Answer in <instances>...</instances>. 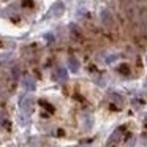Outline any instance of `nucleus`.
Returning <instances> with one entry per match:
<instances>
[{"mask_svg":"<svg viewBox=\"0 0 147 147\" xmlns=\"http://www.w3.org/2000/svg\"><path fill=\"white\" fill-rule=\"evenodd\" d=\"M120 71H122V73H128V67H127V65H122Z\"/></svg>","mask_w":147,"mask_h":147,"instance_id":"nucleus-1","label":"nucleus"}]
</instances>
